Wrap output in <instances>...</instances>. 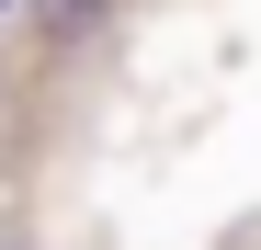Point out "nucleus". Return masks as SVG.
Returning <instances> with one entry per match:
<instances>
[{
    "mask_svg": "<svg viewBox=\"0 0 261 250\" xmlns=\"http://www.w3.org/2000/svg\"><path fill=\"white\" fill-rule=\"evenodd\" d=\"M102 12H114V0H34V23H46V34H91Z\"/></svg>",
    "mask_w": 261,
    "mask_h": 250,
    "instance_id": "nucleus-1",
    "label": "nucleus"
},
{
    "mask_svg": "<svg viewBox=\"0 0 261 250\" xmlns=\"http://www.w3.org/2000/svg\"><path fill=\"white\" fill-rule=\"evenodd\" d=\"M0 12H12V0H0Z\"/></svg>",
    "mask_w": 261,
    "mask_h": 250,
    "instance_id": "nucleus-2",
    "label": "nucleus"
}]
</instances>
